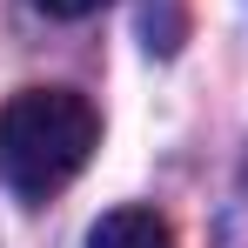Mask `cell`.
I'll use <instances>...</instances> for the list:
<instances>
[{
    "instance_id": "6da1fadb",
    "label": "cell",
    "mask_w": 248,
    "mask_h": 248,
    "mask_svg": "<svg viewBox=\"0 0 248 248\" xmlns=\"http://www.w3.org/2000/svg\"><path fill=\"white\" fill-rule=\"evenodd\" d=\"M101 148V114L74 87H20L0 101V188L20 202L61 195Z\"/></svg>"
},
{
    "instance_id": "7a4b0ae2",
    "label": "cell",
    "mask_w": 248,
    "mask_h": 248,
    "mask_svg": "<svg viewBox=\"0 0 248 248\" xmlns=\"http://www.w3.org/2000/svg\"><path fill=\"white\" fill-rule=\"evenodd\" d=\"M87 248H174V228L155 208H108L87 228Z\"/></svg>"
},
{
    "instance_id": "3957f363",
    "label": "cell",
    "mask_w": 248,
    "mask_h": 248,
    "mask_svg": "<svg viewBox=\"0 0 248 248\" xmlns=\"http://www.w3.org/2000/svg\"><path fill=\"white\" fill-rule=\"evenodd\" d=\"M41 14H54V20H81V14H94V7H108V0H34Z\"/></svg>"
}]
</instances>
